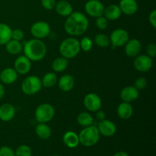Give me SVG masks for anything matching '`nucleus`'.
Returning <instances> with one entry per match:
<instances>
[{"label": "nucleus", "instance_id": "34", "mask_svg": "<svg viewBox=\"0 0 156 156\" xmlns=\"http://www.w3.org/2000/svg\"><path fill=\"white\" fill-rule=\"evenodd\" d=\"M148 85L147 79L145 77H139L137 78L135 80V82H134L133 86L136 88L138 91H141V90H143L144 88H146Z\"/></svg>", "mask_w": 156, "mask_h": 156}, {"label": "nucleus", "instance_id": "39", "mask_svg": "<svg viewBox=\"0 0 156 156\" xmlns=\"http://www.w3.org/2000/svg\"><path fill=\"white\" fill-rule=\"evenodd\" d=\"M149 21L153 28H156V10L154 9L149 15Z\"/></svg>", "mask_w": 156, "mask_h": 156}, {"label": "nucleus", "instance_id": "8", "mask_svg": "<svg viewBox=\"0 0 156 156\" xmlns=\"http://www.w3.org/2000/svg\"><path fill=\"white\" fill-rule=\"evenodd\" d=\"M51 28L50 24L44 21H38L30 27V34L36 39H44L50 34Z\"/></svg>", "mask_w": 156, "mask_h": 156}, {"label": "nucleus", "instance_id": "25", "mask_svg": "<svg viewBox=\"0 0 156 156\" xmlns=\"http://www.w3.org/2000/svg\"><path fill=\"white\" fill-rule=\"evenodd\" d=\"M5 45L6 51L11 55H18L23 50V45L21 41L11 39Z\"/></svg>", "mask_w": 156, "mask_h": 156}, {"label": "nucleus", "instance_id": "30", "mask_svg": "<svg viewBox=\"0 0 156 156\" xmlns=\"http://www.w3.org/2000/svg\"><path fill=\"white\" fill-rule=\"evenodd\" d=\"M94 43L101 48H106L110 45V39L105 34L99 33L94 37Z\"/></svg>", "mask_w": 156, "mask_h": 156}, {"label": "nucleus", "instance_id": "24", "mask_svg": "<svg viewBox=\"0 0 156 156\" xmlns=\"http://www.w3.org/2000/svg\"><path fill=\"white\" fill-rule=\"evenodd\" d=\"M35 133L37 136L41 140H48L52 135V129L47 123H38L35 127Z\"/></svg>", "mask_w": 156, "mask_h": 156}, {"label": "nucleus", "instance_id": "16", "mask_svg": "<svg viewBox=\"0 0 156 156\" xmlns=\"http://www.w3.org/2000/svg\"><path fill=\"white\" fill-rule=\"evenodd\" d=\"M118 5L122 13L126 15H134L139 8L136 0H120Z\"/></svg>", "mask_w": 156, "mask_h": 156}, {"label": "nucleus", "instance_id": "6", "mask_svg": "<svg viewBox=\"0 0 156 156\" xmlns=\"http://www.w3.org/2000/svg\"><path fill=\"white\" fill-rule=\"evenodd\" d=\"M41 79L37 76H29L24 79L21 84V91L27 95H33L39 92L42 88Z\"/></svg>", "mask_w": 156, "mask_h": 156}, {"label": "nucleus", "instance_id": "9", "mask_svg": "<svg viewBox=\"0 0 156 156\" xmlns=\"http://www.w3.org/2000/svg\"><path fill=\"white\" fill-rule=\"evenodd\" d=\"M134 68L140 73H146L152 69L153 59L148 55H138L133 61Z\"/></svg>", "mask_w": 156, "mask_h": 156}, {"label": "nucleus", "instance_id": "5", "mask_svg": "<svg viewBox=\"0 0 156 156\" xmlns=\"http://www.w3.org/2000/svg\"><path fill=\"white\" fill-rule=\"evenodd\" d=\"M55 116V109L53 105L43 103L38 105L34 112V117L38 123H49Z\"/></svg>", "mask_w": 156, "mask_h": 156}, {"label": "nucleus", "instance_id": "18", "mask_svg": "<svg viewBox=\"0 0 156 156\" xmlns=\"http://www.w3.org/2000/svg\"><path fill=\"white\" fill-rule=\"evenodd\" d=\"M18 74L14 68H5L0 72V81L5 85L13 84L18 79Z\"/></svg>", "mask_w": 156, "mask_h": 156}, {"label": "nucleus", "instance_id": "36", "mask_svg": "<svg viewBox=\"0 0 156 156\" xmlns=\"http://www.w3.org/2000/svg\"><path fill=\"white\" fill-rule=\"evenodd\" d=\"M0 156H15V151L9 146H2L0 148Z\"/></svg>", "mask_w": 156, "mask_h": 156}, {"label": "nucleus", "instance_id": "3", "mask_svg": "<svg viewBox=\"0 0 156 156\" xmlns=\"http://www.w3.org/2000/svg\"><path fill=\"white\" fill-rule=\"evenodd\" d=\"M80 50L79 41L75 37L66 38L61 42L59 47V51L61 56L67 59L76 57L79 53Z\"/></svg>", "mask_w": 156, "mask_h": 156}, {"label": "nucleus", "instance_id": "13", "mask_svg": "<svg viewBox=\"0 0 156 156\" xmlns=\"http://www.w3.org/2000/svg\"><path fill=\"white\" fill-rule=\"evenodd\" d=\"M100 135L104 136L105 137L113 136L117 132V126L115 123L109 120H104L99 121L98 125L97 126Z\"/></svg>", "mask_w": 156, "mask_h": 156}, {"label": "nucleus", "instance_id": "1", "mask_svg": "<svg viewBox=\"0 0 156 156\" xmlns=\"http://www.w3.org/2000/svg\"><path fill=\"white\" fill-rule=\"evenodd\" d=\"M89 21L86 15L80 12H73L64 24L65 31L71 37L81 36L87 31Z\"/></svg>", "mask_w": 156, "mask_h": 156}, {"label": "nucleus", "instance_id": "40", "mask_svg": "<svg viewBox=\"0 0 156 156\" xmlns=\"http://www.w3.org/2000/svg\"><path fill=\"white\" fill-rule=\"evenodd\" d=\"M96 119H97L98 120H99V121H101V120H104L106 119V114H105V113L103 111H101L100 110H98V111H96Z\"/></svg>", "mask_w": 156, "mask_h": 156}, {"label": "nucleus", "instance_id": "41", "mask_svg": "<svg viewBox=\"0 0 156 156\" xmlns=\"http://www.w3.org/2000/svg\"><path fill=\"white\" fill-rule=\"evenodd\" d=\"M5 93V90L4 85L0 83V100L4 97Z\"/></svg>", "mask_w": 156, "mask_h": 156}, {"label": "nucleus", "instance_id": "11", "mask_svg": "<svg viewBox=\"0 0 156 156\" xmlns=\"http://www.w3.org/2000/svg\"><path fill=\"white\" fill-rule=\"evenodd\" d=\"M85 108L89 112H96L101 108L102 101L100 96L95 93H88L85 96L83 100Z\"/></svg>", "mask_w": 156, "mask_h": 156}, {"label": "nucleus", "instance_id": "20", "mask_svg": "<svg viewBox=\"0 0 156 156\" xmlns=\"http://www.w3.org/2000/svg\"><path fill=\"white\" fill-rule=\"evenodd\" d=\"M117 114L120 118L123 120H128L133 114V108L130 103L123 101L117 107Z\"/></svg>", "mask_w": 156, "mask_h": 156}, {"label": "nucleus", "instance_id": "29", "mask_svg": "<svg viewBox=\"0 0 156 156\" xmlns=\"http://www.w3.org/2000/svg\"><path fill=\"white\" fill-rule=\"evenodd\" d=\"M58 78L55 73H47L43 76L41 79L42 86L46 88H51L57 84Z\"/></svg>", "mask_w": 156, "mask_h": 156}, {"label": "nucleus", "instance_id": "42", "mask_svg": "<svg viewBox=\"0 0 156 156\" xmlns=\"http://www.w3.org/2000/svg\"><path fill=\"white\" fill-rule=\"evenodd\" d=\"M114 156H129L127 152H123V151H120V152H117L114 154Z\"/></svg>", "mask_w": 156, "mask_h": 156}, {"label": "nucleus", "instance_id": "12", "mask_svg": "<svg viewBox=\"0 0 156 156\" xmlns=\"http://www.w3.org/2000/svg\"><path fill=\"white\" fill-rule=\"evenodd\" d=\"M14 69L18 74H27L31 69V61L24 55H21L14 62Z\"/></svg>", "mask_w": 156, "mask_h": 156}, {"label": "nucleus", "instance_id": "26", "mask_svg": "<svg viewBox=\"0 0 156 156\" xmlns=\"http://www.w3.org/2000/svg\"><path fill=\"white\" fill-rule=\"evenodd\" d=\"M12 28L5 23H0V45H5L12 39Z\"/></svg>", "mask_w": 156, "mask_h": 156}, {"label": "nucleus", "instance_id": "35", "mask_svg": "<svg viewBox=\"0 0 156 156\" xmlns=\"http://www.w3.org/2000/svg\"><path fill=\"white\" fill-rule=\"evenodd\" d=\"M41 2L43 8L47 11H50L54 9L56 4V0H41Z\"/></svg>", "mask_w": 156, "mask_h": 156}, {"label": "nucleus", "instance_id": "10", "mask_svg": "<svg viewBox=\"0 0 156 156\" xmlns=\"http://www.w3.org/2000/svg\"><path fill=\"white\" fill-rule=\"evenodd\" d=\"M105 5L99 0H88L85 5V11L89 16L98 18L103 15Z\"/></svg>", "mask_w": 156, "mask_h": 156}, {"label": "nucleus", "instance_id": "4", "mask_svg": "<svg viewBox=\"0 0 156 156\" xmlns=\"http://www.w3.org/2000/svg\"><path fill=\"white\" fill-rule=\"evenodd\" d=\"M100 136L97 126L91 125L83 127L79 134V143L85 147H91L98 143Z\"/></svg>", "mask_w": 156, "mask_h": 156}, {"label": "nucleus", "instance_id": "32", "mask_svg": "<svg viewBox=\"0 0 156 156\" xmlns=\"http://www.w3.org/2000/svg\"><path fill=\"white\" fill-rule=\"evenodd\" d=\"M15 156H32L31 149L27 145H21L15 152Z\"/></svg>", "mask_w": 156, "mask_h": 156}, {"label": "nucleus", "instance_id": "37", "mask_svg": "<svg viewBox=\"0 0 156 156\" xmlns=\"http://www.w3.org/2000/svg\"><path fill=\"white\" fill-rule=\"evenodd\" d=\"M24 37V34L21 29H15V30H12V39L15 40V41H22L23 38Z\"/></svg>", "mask_w": 156, "mask_h": 156}, {"label": "nucleus", "instance_id": "22", "mask_svg": "<svg viewBox=\"0 0 156 156\" xmlns=\"http://www.w3.org/2000/svg\"><path fill=\"white\" fill-rule=\"evenodd\" d=\"M62 141L63 143L70 149H74L79 146V134L76 133L74 131H67L64 133L62 136Z\"/></svg>", "mask_w": 156, "mask_h": 156}, {"label": "nucleus", "instance_id": "19", "mask_svg": "<svg viewBox=\"0 0 156 156\" xmlns=\"http://www.w3.org/2000/svg\"><path fill=\"white\" fill-rule=\"evenodd\" d=\"M58 86L61 91L64 92H69L72 91L75 86V79L73 76L66 74L61 76L57 82Z\"/></svg>", "mask_w": 156, "mask_h": 156}, {"label": "nucleus", "instance_id": "23", "mask_svg": "<svg viewBox=\"0 0 156 156\" xmlns=\"http://www.w3.org/2000/svg\"><path fill=\"white\" fill-rule=\"evenodd\" d=\"M122 15L121 10L118 5L112 4L105 8L103 15L110 21H115L119 19Z\"/></svg>", "mask_w": 156, "mask_h": 156}, {"label": "nucleus", "instance_id": "7", "mask_svg": "<svg viewBox=\"0 0 156 156\" xmlns=\"http://www.w3.org/2000/svg\"><path fill=\"white\" fill-rule=\"evenodd\" d=\"M129 34L123 28H117L111 32L110 35V44L112 49L123 47L129 40Z\"/></svg>", "mask_w": 156, "mask_h": 156}, {"label": "nucleus", "instance_id": "21", "mask_svg": "<svg viewBox=\"0 0 156 156\" xmlns=\"http://www.w3.org/2000/svg\"><path fill=\"white\" fill-rule=\"evenodd\" d=\"M55 10L56 13L62 17H68L73 12V8L71 3L66 0H59L57 2L55 6Z\"/></svg>", "mask_w": 156, "mask_h": 156}, {"label": "nucleus", "instance_id": "28", "mask_svg": "<svg viewBox=\"0 0 156 156\" xmlns=\"http://www.w3.org/2000/svg\"><path fill=\"white\" fill-rule=\"evenodd\" d=\"M77 122L82 127H86L91 125H93L94 123V117H92L90 113L82 112L77 116Z\"/></svg>", "mask_w": 156, "mask_h": 156}, {"label": "nucleus", "instance_id": "17", "mask_svg": "<svg viewBox=\"0 0 156 156\" xmlns=\"http://www.w3.org/2000/svg\"><path fill=\"white\" fill-rule=\"evenodd\" d=\"M15 108L9 103L3 104L0 106V120L3 122H9L15 117Z\"/></svg>", "mask_w": 156, "mask_h": 156}, {"label": "nucleus", "instance_id": "2", "mask_svg": "<svg viewBox=\"0 0 156 156\" xmlns=\"http://www.w3.org/2000/svg\"><path fill=\"white\" fill-rule=\"evenodd\" d=\"M23 52L30 61L38 62L45 57L47 49L45 43L40 39H34L25 42L23 45Z\"/></svg>", "mask_w": 156, "mask_h": 156}, {"label": "nucleus", "instance_id": "43", "mask_svg": "<svg viewBox=\"0 0 156 156\" xmlns=\"http://www.w3.org/2000/svg\"><path fill=\"white\" fill-rule=\"evenodd\" d=\"M53 156H59V155H53Z\"/></svg>", "mask_w": 156, "mask_h": 156}, {"label": "nucleus", "instance_id": "27", "mask_svg": "<svg viewBox=\"0 0 156 156\" xmlns=\"http://www.w3.org/2000/svg\"><path fill=\"white\" fill-rule=\"evenodd\" d=\"M68 66V59L62 57V56L56 58L52 62V69L55 73H62L66 69Z\"/></svg>", "mask_w": 156, "mask_h": 156}, {"label": "nucleus", "instance_id": "38", "mask_svg": "<svg viewBox=\"0 0 156 156\" xmlns=\"http://www.w3.org/2000/svg\"><path fill=\"white\" fill-rule=\"evenodd\" d=\"M146 53L151 58H155L156 56V44L154 43L149 44L146 47Z\"/></svg>", "mask_w": 156, "mask_h": 156}, {"label": "nucleus", "instance_id": "31", "mask_svg": "<svg viewBox=\"0 0 156 156\" xmlns=\"http://www.w3.org/2000/svg\"><path fill=\"white\" fill-rule=\"evenodd\" d=\"M79 45H80V49L83 50L84 52H88L92 49L93 47V41L88 37H84L79 41Z\"/></svg>", "mask_w": 156, "mask_h": 156}, {"label": "nucleus", "instance_id": "33", "mask_svg": "<svg viewBox=\"0 0 156 156\" xmlns=\"http://www.w3.org/2000/svg\"><path fill=\"white\" fill-rule=\"evenodd\" d=\"M96 27L101 30H104L108 27V20L105 18L104 15L96 18L95 21Z\"/></svg>", "mask_w": 156, "mask_h": 156}, {"label": "nucleus", "instance_id": "14", "mask_svg": "<svg viewBox=\"0 0 156 156\" xmlns=\"http://www.w3.org/2000/svg\"><path fill=\"white\" fill-rule=\"evenodd\" d=\"M125 53L129 57H136L140 55L142 50L141 42L138 39H129L124 46Z\"/></svg>", "mask_w": 156, "mask_h": 156}, {"label": "nucleus", "instance_id": "15", "mask_svg": "<svg viewBox=\"0 0 156 156\" xmlns=\"http://www.w3.org/2000/svg\"><path fill=\"white\" fill-rule=\"evenodd\" d=\"M140 91L136 89L134 86L129 85L123 88L120 91V97L123 102L131 103L136 100L140 96Z\"/></svg>", "mask_w": 156, "mask_h": 156}]
</instances>
